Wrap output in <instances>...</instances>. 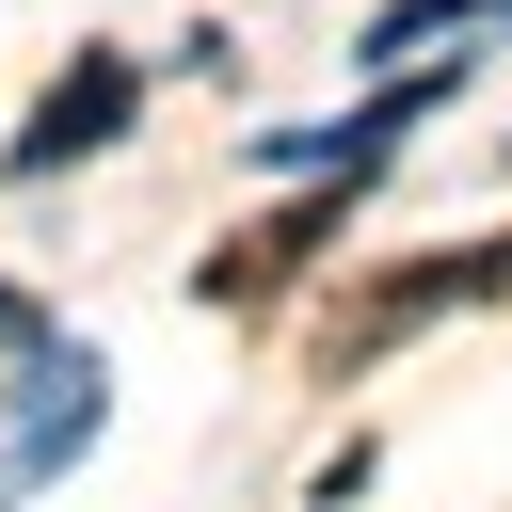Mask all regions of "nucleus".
Wrapping results in <instances>:
<instances>
[{
  "label": "nucleus",
  "instance_id": "3",
  "mask_svg": "<svg viewBox=\"0 0 512 512\" xmlns=\"http://www.w3.org/2000/svg\"><path fill=\"white\" fill-rule=\"evenodd\" d=\"M480 288H512V240H464V256H432V272H400V288H368L336 352H384L400 320H432V304H480Z\"/></svg>",
  "mask_w": 512,
  "mask_h": 512
},
{
  "label": "nucleus",
  "instance_id": "1",
  "mask_svg": "<svg viewBox=\"0 0 512 512\" xmlns=\"http://www.w3.org/2000/svg\"><path fill=\"white\" fill-rule=\"evenodd\" d=\"M96 416H112V368H96V352H32V384H16V416H0V496H32L48 464H80Z\"/></svg>",
  "mask_w": 512,
  "mask_h": 512
},
{
  "label": "nucleus",
  "instance_id": "4",
  "mask_svg": "<svg viewBox=\"0 0 512 512\" xmlns=\"http://www.w3.org/2000/svg\"><path fill=\"white\" fill-rule=\"evenodd\" d=\"M336 192H352V176H336ZM336 192H304V208H288V224H256V240H224V256H208V304H272V288L336 240Z\"/></svg>",
  "mask_w": 512,
  "mask_h": 512
},
{
  "label": "nucleus",
  "instance_id": "5",
  "mask_svg": "<svg viewBox=\"0 0 512 512\" xmlns=\"http://www.w3.org/2000/svg\"><path fill=\"white\" fill-rule=\"evenodd\" d=\"M0 352H32V304H16V288H0Z\"/></svg>",
  "mask_w": 512,
  "mask_h": 512
},
{
  "label": "nucleus",
  "instance_id": "2",
  "mask_svg": "<svg viewBox=\"0 0 512 512\" xmlns=\"http://www.w3.org/2000/svg\"><path fill=\"white\" fill-rule=\"evenodd\" d=\"M128 96H144V64H128V48H80V64L32 96V128H16V176H64V160H96V144L128 128Z\"/></svg>",
  "mask_w": 512,
  "mask_h": 512
}]
</instances>
